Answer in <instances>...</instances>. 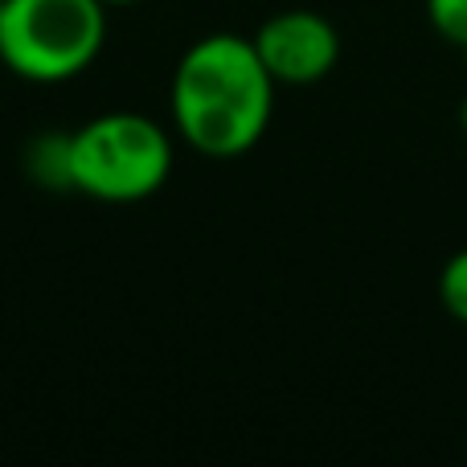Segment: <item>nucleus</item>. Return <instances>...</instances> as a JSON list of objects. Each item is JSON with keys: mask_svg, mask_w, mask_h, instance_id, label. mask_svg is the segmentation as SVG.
<instances>
[{"mask_svg": "<svg viewBox=\"0 0 467 467\" xmlns=\"http://www.w3.org/2000/svg\"><path fill=\"white\" fill-rule=\"evenodd\" d=\"M439 291H443L447 312L460 316V320H467V250L447 263L443 279H439Z\"/></svg>", "mask_w": 467, "mask_h": 467, "instance_id": "nucleus-5", "label": "nucleus"}, {"mask_svg": "<svg viewBox=\"0 0 467 467\" xmlns=\"http://www.w3.org/2000/svg\"><path fill=\"white\" fill-rule=\"evenodd\" d=\"M107 0H5L0 62L29 82H66L99 57Z\"/></svg>", "mask_w": 467, "mask_h": 467, "instance_id": "nucleus-3", "label": "nucleus"}, {"mask_svg": "<svg viewBox=\"0 0 467 467\" xmlns=\"http://www.w3.org/2000/svg\"><path fill=\"white\" fill-rule=\"evenodd\" d=\"M250 41H254L266 74L275 82H287V87L320 82L337 66V54H340L337 29L324 16L307 13V8H291V13L271 16Z\"/></svg>", "mask_w": 467, "mask_h": 467, "instance_id": "nucleus-4", "label": "nucleus"}, {"mask_svg": "<svg viewBox=\"0 0 467 467\" xmlns=\"http://www.w3.org/2000/svg\"><path fill=\"white\" fill-rule=\"evenodd\" d=\"M463 128H467V99H463Z\"/></svg>", "mask_w": 467, "mask_h": 467, "instance_id": "nucleus-8", "label": "nucleus"}, {"mask_svg": "<svg viewBox=\"0 0 467 467\" xmlns=\"http://www.w3.org/2000/svg\"><path fill=\"white\" fill-rule=\"evenodd\" d=\"M107 5H131V0H107Z\"/></svg>", "mask_w": 467, "mask_h": 467, "instance_id": "nucleus-7", "label": "nucleus"}, {"mask_svg": "<svg viewBox=\"0 0 467 467\" xmlns=\"http://www.w3.org/2000/svg\"><path fill=\"white\" fill-rule=\"evenodd\" d=\"M463 49H467V46H463Z\"/></svg>", "mask_w": 467, "mask_h": 467, "instance_id": "nucleus-10", "label": "nucleus"}, {"mask_svg": "<svg viewBox=\"0 0 467 467\" xmlns=\"http://www.w3.org/2000/svg\"><path fill=\"white\" fill-rule=\"evenodd\" d=\"M275 78L266 74L254 41L213 33L185 49L172 74L177 131L205 156H238L263 140L271 123Z\"/></svg>", "mask_w": 467, "mask_h": 467, "instance_id": "nucleus-1", "label": "nucleus"}, {"mask_svg": "<svg viewBox=\"0 0 467 467\" xmlns=\"http://www.w3.org/2000/svg\"><path fill=\"white\" fill-rule=\"evenodd\" d=\"M172 140L136 111H111L70 131V189L99 202H144L169 181Z\"/></svg>", "mask_w": 467, "mask_h": 467, "instance_id": "nucleus-2", "label": "nucleus"}, {"mask_svg": "<svg viewBox=\"0 0 467 467\" xmlns=\"http://www.w3.org/2000/svg\"><path fill=\"white\" fill-rule=\"evenodd\" d=\"M427 5H431V21L451 41L467 46V0H427Z\"/></svg>", "mask_w": 467, "mask_h": 467, "instance_id": "nucleus-6", "label": "nucleus"}, {"mask_svg": "<svg viewBox=\"0 0 467 467\" xmlns=\"http://www.w3.org/2000/svg\"><path fill=\"white\" fill-rule=\"evenodd\" d=\"M0 13H5V0H0Z\"/></svg>", "mask_w": 467, "mask_h": 467, "instance_id": "nucleus-9", "label": "nucleus"}]
</instances>
